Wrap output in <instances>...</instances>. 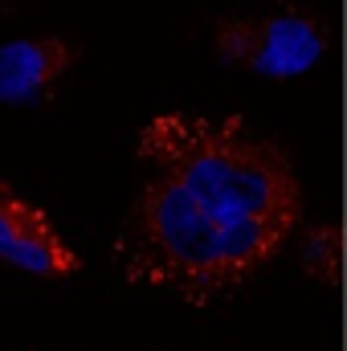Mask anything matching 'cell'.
<instances>
[{
	"label": "cell",
	"mask_w": 347,
	"mask_h": 351,
	"mask_svg": "<svg viewBox=\"0 0 347 351\" xmlns=\"http://www.w3.org/2000/svg\"><path fill=\"white\" fill-rule=\"evenodd\" d=\"M290 233L233 221L200 204L168 176H147L115 241V265L131 286L172 290L192 306L246 286L282 254Z\"/></svg>",
	"instance_id": "1"
},
{
	"label": "cell",
	"mask_w": 347,
	"mask_h": 351,
	"mask_svg": "<svg viewBox=\"0 0 347 351\" xmlns=\"http://www.w3.org/2000/svg\"><path fill=\"white\" fill-rule=\"evenodd\" d=\"M135 156L221 217L274 225L282 233L298 229V176L286 152L274 139L258 135L241 114H152L139 127Z\"/></svg>",
	"instance_id": "2"
},
{
	"label": "cell",
	"mask_w": 347,
	"mask_h": 351,
	"mask_svg": "<svg viewBox=\"0 0 347 351\" xmlns=\"http://www.w3.org/2000/svg\"><path fill=\"white\" fill-rule=\"evenodd\" d=\"M217 58L225 66H241L258 78H302L327 53V25L311 12H278V16H225L213 33Z\"/></svg>",
	"instance_id": "3"
},
{
	"label": "cell",
	"mask_w": 347,
	"mask_h": 351,
	"mask_svg": "<svg viewBox=\"0 0 347 351\" xmlns=\"http://www.w3.org/2000/svg\"><path fill=\"white\" fill-rule=\"evenodd\" d=\"M0 262L33 278H70L82 269V254L41 204L0 180Z\"/></svg>",
	"instance_id": "4"
},
{
	"label": "cell",
	"mask_w": 347,
	"mask_h": 351,
	"mask_svg": "<svg viewBox=\"0 0 347 351\" xmlns=\"http://www.w3.org/2000/svg\"><path fill=\"white\" fill-rule=\"evenodd\" d=\"M74 62H78V45L58 33L0 41V106L49 102Z\"/></svg>",
	"instance_id": "5"
}]
</instances>
